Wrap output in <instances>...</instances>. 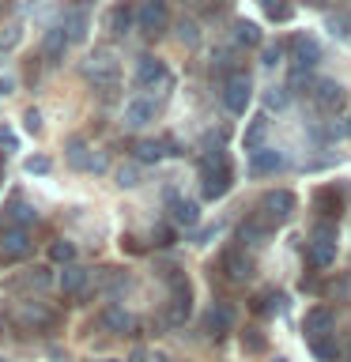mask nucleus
<instances>
[{
    "label": "nucleus",
    "mask_w": 351,
    "mask_h": 362,
    "mask_svg": "<svg viewBox=\"0 0 351 362\" xmlns=\"http://www.w3.org/2000/svg\"><path fill=\"white\" fill-rule=\"evenodd\" d=\"M310 268H328L336 260V223L333 219H317L310 234V249H306Z\"/></svg>",
    "instance_id": "obj_1"
},
{
    "label": "nucleus",
    "mask_w": 351,
    "mask_h": 362,
    "mask_svg": "<svg viewBox=\"0 0 351 362\" xmlns=\"http://www.w3.org/2000/svg\"><path fill=\"white\" fill-rule=\"evenodd\" d=\"M347 185L344 181H333V185H321V189H313V211H317V219H340V215L347 211Z\"/></svg>",
    "instance_id": "obj_2"
},
{
    "label": "nucleus",
    "mask_w": 351,
    "mask_h": 362,
    "mask_svg": "<svg viewBox=\"0 0 351 362\" xmlns=\"http://www.w3.org/2000/svg\"><path fill=\"white\" fill-rule=\"evenodd\" d=\"M117 72H121V68H117V57H113L110 49H98V53L84 64V76H87L91 83H95V87L102 90V95L117 87Z\"/></svg>",
    "instance_id": "obj_3"
},
{
    "label": "nucleus",
    "mask_w": 351,
    "mask_h": 362,
    "mask_svg": "<svg viewBox=\"0 0 351 362\" xmlns=\"http://www.w3.org/2000/svg\"><path fill=\"white\" fill-rule=\"evenodd\" d=\"M291 211H294V192L291 189H268L265 197H260V219H268L272 226H283L291 219Z\"/></svg>",
    "instance_id": "obj_4"
},
{
    "label": "nucleus",
    "mask_w": 351,
    "mask_h": 362,
    "mask_svg": "<svg viewBox=\"0 0 351 362\" xmlns=\"http://www.w3.org/2000/svg\"><path fill=\"white\" fill-rule=\"evenodd\" d=\"M136 27H140L147 38H159V34L170 27L166 0H140V8H136Z\"/></svg>",
    "instance_id": "obj_5"
},
{
    "label": "nucleus",
    "mask_w": 351,
    "mask_h": 362,
    "mask_svg": "<svg viewBox=\"0 0 351 362\" xmlns=\"http://www.w3.org/2000/svg\"><path fill=\"white\" fill-rule=\"evenodd\" d=\"M192 313V287L185 276H170V325H185Z\"/></svg>",
    "instance_id": "obj_6"
},
{
    "label": "nucleus",
    "mask_w": 351,
    "mask_h": 362,
    "mask_svg": "<svg viewBox=\"0 0 351 362\" xmlns=\"http://www.w3.org/2000/svg\"><path fill=\"white\" fill-rule=\"evenodd\" d=\"M313 102H317V110H325V113H344L347 110V90L336 83V79H313Z\"/></svg>",
    "instance_id": "obj_7"
},
{
    "label": "nucleus",
    "mask_w": 351,
    "mask_h": 362,
    "mask_svg": "<svg viewBox=\"0 0 351 362\" xmlns=\"http://www.w3.org/2000/svg\"><path fill=\"white\" fill-rule=\"evenodd\" d=\"M249 98H253V83H249V76L246 72L226 76V83H223V106L231 110V113H246Z\"/></svg>",
    "instance_id": "obj_8"
},
{
    "label": "nucleus",
    "mask_w": 351,
    "mask_h": 362,
    "mask_svg": "<svg viewBox=\"0 0 351 362\" xmlns=\"http://www.w3.org/2000/svg\"><path fill=\"white\" fill-rule=\"evenodd\" d=\"M30 234H27V226H16V223H4L0 226V253H4L8 260H23V257H30Z\"/></svg>",
    "instance_id": "obj_9"
},
{
    "label": "nucleus",
    "mask_w": 351,
    "mask_h": 362,
    "mask_svg": "<svg viewBox=\"0 0 351 362\" xmlns=\"http://www.w3.org/2000/svg\"><path fill=\"white\" fill-rule=\"evenodd\" d=\"M287 53H291V68H306V72H313L317 61H321V45L310 34H294L287 42Z\"/></svg>",
    "instance_id": "obj_10"
},
{
    "label": "nucleus",
    "mask_w": 351,
    "mask_h": 362,
    "mask_svg": "<svg viewBox=\"0 0 351 362\" xmlns=\"http://www.w3.org/2000/svg\"><path fill=\"white\" fill-rule=\"evenodd\" d=\"M136 83L147 87V90H155V87H170L174 79H170L166 64L159 61V57H140V61H136Z\"/></svg>",
    "instance_id": "obj_11"
},
{
    "label": "nucleus",
    "mask_w": 351,
    "mask_h": 362,
    "mask_svg": "<svg viewBox=\"0 0 351 362\" xmlns=\"http://www.w3.org/2000/svg\"><path fill=\"white\" fill-rule=\"evenodd\" d=\"M234 185V170L223 166V170H204L200 174V197L204 200H223Z\"/></svg>",
    "instance_id": "obj_12"
},
{
    "label": "nucleus",
    "mask_w": 351,
    "mask_h": 362,
    "mask_svg": "<svg viewBox=\"0 0 351 362\" xmlns=\"http://www.w3.org/2000/svg\"><path fill=\"white\" fill-rule=\"evenodd\" d=\"M333 325H336V317H333V310H328V305H313V310L302 317V332H306V339L333 336Z\"/></svg>",
    "instance_id": "obj_13"
},
{
    "label": "nucleus",
    "mask_w": 351,
    "mask_h": 362,
    "mask_svg": "<svg viewBox=\"0 0 351 362\" xmlns=\"http://www.w3.org/2000/svg\"><path fill=\"white\" fill-rule=\"evenodd\" d=\"M61 27L68 30V42H87V30H91V4H87V0L64 11Z\"/></svg>",
    "instance_id": "obj_14"
},
{
    "label": "nucleus",
    "mask_w": 351,
    "mask_h": 362,
    "mask_svg": "<svg viewBox=\"0 0 351 362\" xmlns=\"http://www.w3.org/2000/svg\"><path fill=\"white\" fill-rule=\"evenodd\" d=\"M223 268H226V279H234V283H246L249 276H253V257L246 253V249H226L223 253Z\"/></svg>",
    "instance_id": "obj_15"
},
{
    "label": "nucleus",
    "mask_w": 351,
    "mask_h": 362,
    "mask_svg": "<svg viewBox=\"0 0 351 362\" xmlns=\"http://www.w3.org/2000/svg\"><path fill=\"white\" fill-rule=\"evenodd\" d=\"M68 30L57 23V27L45 30V42H42V57H45V64H61L64 61V53H68Z\"/></svg>",
    "instance_id": "obj_16"
},
{
    "label": "nucleus",
    "mask_w": 351,
    "mask_h": 362,
    "mask_svg": "<svg viewBox=\"0 0 351 362\" xmlns=\"http://www.w3.org/2000/svg\"><path fill=\"white\" fill-rule=\"evenodd\" d=\"M283 170V155L272 151V147H253L249 151V174L253 177H265V174H276Z\"/></svg>",
    "instance_id": "obj_17"
},
{
    "label": "nucleus",
    "mask_w": 351,
    "mask_h": 362,
    "mask_svg": "<svg viewBox=\"0 0 351 362\" xmlns=\"http://www.w3.org/2000/svg\"><path fill=\"white\" fill-rule=\"evenodd\" d=\"M170 219H174L178 226H197L200 223V204L197 200H185V197H174L170 192Z\"/></svg>",
    "instance_id": "obj_18"
},
{
    "label": "nucleus",
    "mask_w": 351,
    "mask_h": 362,
    "mask_svg": "<svg viewBox=\"0 0 351 362\" xmlns=\"http://www.w3.org/2000/svg\"><path fill=\"white\" fill-rule=\"evenodd\" d=\"M231 325H234V310L231 305H223V302H215L208 313H204V328H208V336H226L231 332Z\"/></svg>",
    "instance_id": "obj_19"
},
{
    "label": "nucleus",
    "mask_w": 351,
    "mask_h": 362,
    "mask_svg": "<svg viewBox=\"0 0 351 362\" xmlns=\"http://www.w3.org/2000/svg\"><path fill=\"white\" fill-rule=\"evenodd\" d=\"M276 230L268 219H260V215H253V219H246L242 226H238V242L242 245H265V238Z\"/></svg>",
    "instance_id": "obj_20"
},
{
    "label": "nucleus",
    "mask_w": 351,
    "mask_h": 362,
    "mask_svg": "<svg viewBox=\"0 0 351 362\" xmlns=\"http://www.w3.org/2000/svg\"><path fill=\"white\" fill-rule=\"evenodd\" d=\"M147 121H155V102L151 98H132L125 106V124L129 129H144Z\"/></svg>",
    "instance_id": "obj_21"
},
{
    "label": "nucleus",
    "mask_w": 351,
    "mask_h": 362,
    "mask_svg": "<svg viewBox=\"0 0 351 362\" xmlns=\"http://www.w3.org/2000/svg\"><path fill=\"white\" fill-rule=\"evenodd\" d=\"M136 23V8H129V4H113L110 8V16H106V27H110V34H129V27Z\"/></svg>",
    "instance_id": "obj_22"
},
{
    "label": "nucleus",
    "mask_w": 351,
    "mask_h": 362,
    "mask_svg": "<svg viewBox=\"0 0 351 362\" xmlns=\"http://www.w3.org/2000/svg\"><path fill=\"white\" fill-rule=\"evenodd\" d=\"M283 305H287V294H283V291H268V294H257V298L249 302V310H253L257 317H272V313H280Z\"/></svg>",
    "instance_id": "obj_23"
},
{
    "label": "nucleus",
    "mask_w": 351,
    "mask_h": 362,
    "mask_svg": "<svg viewBox=\"0 0 351 362\" xmlns=\"http://www.w3.org/2000/svg\"><path fill=\"white\" fill-rule=\"evenodd\" d=\"M231 38L242 45V49H257V45H260V27H257V23H249V19H238L234 30H231Z\"/></svg>",
    "instance_id": "obj_24"
},
{
    "label": "nucleus",
    "mask_w": 351,
    "mask_h": 362,
    "mask_svg": "<svg viewBox=\"0 0 351 362\" xmlns=\"http://www.w3.org/2000/svg\"><path fill=\"white\" fill-rule=\"evenodd\" d=\"M102 325H106L110 332H117V336L132 332V317L125 313L121 305H106V310H102Z\"/></svg>",
    "instance_id": "obj_25"
},
{
    "label": "nucleus",
    "mask_w": 351,
    "mask_h": 362,
    "mask_svg": "<svg viewBox=\"0 0 351 362\" xmlns=\"http://www.w3.org/2000/svg\"><path fill=\"white\" fill-rule=\"evenodd\" d=\"M87 268H79V264H64V272H61V291L64 294H79L87 287Z\"/></svg>",
    "instance_id": "obj_26"
},
{
    "label": "nucleus",
    "mask_w": 351,
    "mask_h": 362,
    "mask_svg": "<svg viewBox=\"0 0 351 362\" xmlns=\"http://www.w3.org/2000/svg\"><path fill=\"white\" fill-rule=\"evenodd\" d=\"M166 155V140H140L136 144V163H159Z\"/></svg>",
    "instance_id": "obj_27"
},
{
    "label": "nucleus",
    "mask_w": 351,
    "mask_h": 362,
    "mask_svg": "<svg viewBox=\"0 0 351 362\" xmlns=\"http://www.w3.org/2000/svg\"><path fill=\"white\" fill-rule=\"evenodd\" d=\"M287 90H291V95H310V90H313V72H306V68H291V72H287Z\"/></svg>",
    "instance_id": "obj_28"
},
{
    "label": "nucleus",
    "mask_w": 351,
    "mask_h": 362,
    "mask_svg": "<svg viewBox=\"0 0 351 362\" xmlns=\"http://www.w3.org/2000/svg\"><path fill=\"white\" fill-rule=\"evenodd\" d=\"M8 223L30 226V223H38V211H34L30 204H23V200H11V204H8Z\"/></svg>",
    "instance_id": "obj_29"
},
{
    "label": "nucleus",
    "mask_w": 351,
    "mask_h": 362,
    "mask_svg": "<svg viewBox=\"0 0 351 362\" xmlns=\"http://www.w3.org/2000/svg\"><path fill=\"white\" fill-rule=\"evenodd\" d=\"M310 351H313V358H317V362H336V358H340V347H336V339H333V336L310 339Z\"/></svg>",
    "instance_id": "obj_30"
},
{
    "label": "nucleus",
    "mask_w": 351,
    "mask_h": 362,
    "mask_svg": "<svg viewBox=\"0 0 351 362\" xmlns=\"http://www.w3.org/2000/svg\"><path fill=\"white\" fill-rule=\"evenodd\" d=\"M325 30H333L336 38H351V11H333L325 19Z\"/></svg>",
    "instance_id": "obj_31"
},
{
    "label": "nucleus",
    "mask_w": 351,
    "mask_h": 362,
    "mask_svg": "<svg viewBox=\"0 0 351 362\" xmlns=\"http://www.w3.org/2000/svg\"><path fill=\"white\" fill-rule=\"evenodd\" d=\"M68 163H72L76 170H91V155H87V144L79 140H68Z\"/></svg>",
    "instance_id": "obj_32"
},
{
    "label": "nucleus",
    "mask_w": 351,
    "mask_h": 362,
    "mask_svg": "<svg viewBox=\"0 0 351 362\" xmlns=\"http://www.w3.org/2000/svg\"><path fill=\"white\" fill-rule=\"evenodd\" d=\"M265 132H268V117L260 113V117H253V124L246 129V147H249V151H253V147L265 140Z\"/></svg>",
    "instance_id": "obj_33"
},
{
    "label": "nucleus",
    "mask_w": 351,
    "mask_h": 362,
    "mask_svg": "<svg viewBox=\"0 0 351 362\" xmlns=\"http://www.w3.org/2000/svg\"><path fill=\"white\" fill-rule=\"evenodd\" d=\"M291 102V90L287 87H265V106L268 110H283Z\"/></svg>",
    "instance_id": "obj_34"
},
{
    "label": "nucleus",
    "mask_w": 351,
    "mask_h": 362,
    "mask_svg": "<svg viewBox=\"0 0 351 362\" xmlns=\"http://www.w3.org/2000/svg\"><path fill=\"white\" fill-rule=\"evenodd\" d=\"M50 257L57 260V264H72V260H76V245L72 242H53L50 245Z\"/></svg>",
    "instance_id": "obj_35"
},
{
    "label": "nucleus",
    "mask_w": 351,
    "mask_h": 362,
    "mask_svg": "<svg viewBox=\"0 0 351 362\" xmlns=\"http://www.w3.org/2000/svg\"><path fill=\"white\" fill-rule=\"evenodd\" d=\"M117 185H121V189H136V185H140V166H136V163L121 166V170H117Z\"/></svg>",
    "instance_id": "obj_36"
},
{
    "label": "nucleus",
    "mask_w": 351,
    "mask_h": 362,
    "mask_svg": "<svg viewBox=\"0 0 351 362\" xmlns=\"http://www.w3.org/2000/svg\"><path fill=\"white\" fill-rule=\"evenodd\" d=\"M265 11H268L272 23H287L291 19V0H272V4H265Z\"/></svg>",
    "instance_id": "obj_37"
},
{
    "label": "nucleus",
    "mask_w": 351,
    "mask_h": 362,
    "mask_svg": "<svg viewBox=\"0 0 351 362\" xmlns=\"http://www.w3.org/2000/svg\"><path fill=\"white\" fill-rule=\"evenodd\" d=\"M23 170H27L30 177H34V174H50L53 163H50V155H30L27 163H23Z\"/></svg>",
    "instance_id": "obj_38"
},
{
    "label": "nucleus",
    "mask_w": 351,
    "mask_h": 362,
    "mask_svg": "<svg viewBox=\"0 0 351 362\" xmlns=\"http://www.w3.org/2000/svg\"><path fill=\"white\" fill-rule=\"evenodd\" d=\"M242 347L249 351V355H257V351H265V336H260L257 328H246V332H242Z\"/></svg>",
    "instance_id": "obj_39"
},
{
    "label": "nucleus",
    "mask_w": 351,
    "mask_h": 362,
    "mask_svg": "<svg viewBox=\"0 0 351 362\" xmlns=\"http://www.w3.org/2000/svg\"><path fill=\"white\" fill-rule=\"evenodd\" d=\"M280 57H283V45H265V49H260V64H265V68H276Z\"/></svg>",
    "instance_id": "obj_40"
},
{
    "label": "nucleus",
    "mask_w": 351,
    "mask_h": 362,
    "mask_svg": "<svg viewBox=\"0 0 351 362\" xmlns=\"http://www.w3.org/2000/svg\"><path fill=\"white\" fill-rule=\"evenodd\" d=\"M23 317H27V321H30V325H50V321H53V317H50V313H45V310H42V305H27V310H23Z\"/></svg>",
    "instance_id": "obj_41"
},
{
    "label": "nucleus",
    "mask_w": 351,
    "mask_h": 362,
    "mask_svg": "<svg viewBox=\"0 0 351 362\" xmlns=\"http://www.w3.org/2000/svg\"><path fill=\"white\" fill-rule=\"evenodd\" d=\"M151 242L155 245H174V226H155V234H151Z\"/></svg>",
    "instance_id": "obj_42"
},
{
    "label": "nucleus",
    "mask_w": 351,
    "mask_h": 362,
    "mask_svg": "<svg viewBox=\"0 0 351 362\" xmlns=\"http://www.w3.org/2000/svg\"><path fill=\"white\" fill-rule=\"evenodd\" d=\"M23 124H27L30 136H38L42 132V113L38 110H27V113H23Z\"/></svg>",
    "instance_id": "obj_43"
},
{
    "label": "nucleus",
    "mask_w": 351,
    "mask_h": 362,
    "mask_svg": "<svg viewBox=\"0 0 351 362\" xmlns=\"http://www.w3.org/2000/svg\"><path fill=\"white\" fill-rule=\"evenodd\" d=\"M178 34H181V42H189V45H192V42H197V23H181V30H178Z\"/></svg>",
    "instance_id": "obj_44"
},
{
    "label": "nucleus",
    "mask_w": 351,
    "mask_h": 362,
    "mask_svg": "<svg viewBox=\"0 0 351 362\" xmlns=\"http://www.w3.org/2000/svg\"><path fill=\"white\" fill-rule=\"evenodd\" d=\"M16 42H19V27H11V30H8V38H0V49H11Z\"/></svg>",
    "instance_id": "obj_45"
},
{
    "label": "nucleus",
    "mask_w": 351,
    "mask_h": 362,
    "mask_svg": "<svg viewBox=\"0 0 351 362\" xmlns=\"http://www.w3.org/2000/svg\"><path fill=\"white\" fill-rule=\"evenodd\" d=\"M30 283H34V287H45V283H50V276H45L42 268H34V272H30Z\"/></svg>",
    "instance_id": "obj_46"
},
{
    "label": "nucleus",
    "mask_w": 351,
    "mask_h": 362,
    "mask_svg": "<svg viewBox=\"0 0 351 362\" xmlns=\"http://www.w3.org/2000/svg\"><path fill=\"white\" fill-rule=\"evenodd\" d=\"M0 147H16V132L11 129H0Z\"/></svg>",
    "instance_id": "obj_47"
},
{
    "label": "nucleus",
    "mask_w": 351,
    "mask_h": 362,
    "mask_svg": "<svg viewBox=\"0 0 351 362\" xmlns=\"http://www.w3.org/2000/svg\"><path fill=\"white\" fill-rule=\"evenodd\" d=\"M11 90H16V79H11V76H4V79H0V98H4V95H11Z\"/></svg>",
    "instance_id": "obj_48"
},
{
    "label": "nucleus",
    "mask_w": 351,
    "mask_h": 362,
    "mask_svg": "<svg viewBox=\"0 0 351 362\" xmlns=\"http://www.w3.org/2000/svg\"><path fill=\"white\" fill-rule=\"evenodd\" d=\"M212 234H219V226H204V230H197V242H208Z\"/></svg>",
    "instance_id": "obj_49"
},
{
    "label": "nucleus",
    "mask_w": 351,
    "mask_h": 362,
    "mask_svg": "<svg viewBox=\"0 0 351 362\" xmlns=\"http://www.w3.org/2000/svg\"><path fill=\"white\" fill-rule=\"evenodd\" d=\"M306 4H310V8H328L333 0H306Z\"/></svg>",
    "instance_id": "obj_50"
},
{
    "label": "nucleus",
    "mask_w": 351,
    "mask_h": 362,
    "mask_svg": "<svg viewBox=\"0 0 351 362\" xmlns=\"http://www.w3.org/2000/svg\"><path fill=\"white\" fill-rule=\"evenodd\" d=\"M129 362H147V355H144V351H132V358Z\"/></svg>",
    "instance_id": "obj_51"
},
{
    "label": "nucleus",
    "mask_w": 351,
    "mask_h": 362,
    "mask_svg": "<svg viewBox=\"0 0 351 362\" xmlns=\"http://www.w3.org/2000/svg\"><path fill=\"white\" fill-rule=\"evenodd\" d=\"M340 132H344V136H351V117H347L344 124H340Z\"/></svg>",
    "instance_id": "obj_52"
},
{
    "label": "nucleus",
    "mask_w": 351,
    "mask_h": 362,
    "mask_svg": "<svg viewBox=\"0 0 351 362\" xmlns=\"http://www.w3.org/2000/svg\"><path fill=\"white\" fill-rule=\"evenodd\" d=\"M147 362H166V358H163V355H155V358H147Z\"/></svg>",
    "instance_id": "obj_53"
},
{
    "label": "nucleus",
    "mask_w": 351,
    "mask_h": 362,
    "mask_svg": "<svg viewBox=\"0 0 351 362\" xmlns=\"http://www.w3.org/2000/svg\"><path fill=\"white\" fill-rule=\"evenodd\" d=\"M0 181H4V163H0Z\"/></svg>",
    "instance_id": "obj_54"
},
{
    "label": "nucleus",
    "mask_w": 351,
    "mask_h": 362,
    "mask_svg": "<svg viewBox=\"0 0 351 362\" xmlns=\"http://www.w3.org/2000/svg\"><path fill=\"white\" fill-rule=\"evenodd\" d=\"M347 362H351V344H347Z\"/></svg>",
    "instance_id": "obj_55"
},
{
    "label": "nucleus",
    "mask_w": 351,
    "mask_h": 362,
    "mask_svg": "<svg viewBox=\"0 0 351 362\" xmlns=\"http://www.w3.org/2000/svg\"><path fill=\"white\" fill-rule=\"evenodd\" d=\"M0 4H8V0H0Z\"/></svg>",
    "instance_id": "obj_56"
},
{
    "label": "nucleus",
    "mask_w": 351,
    "mask_h": 362,
    "mask_svg": "<svg viewBox=\"0 0 351 362\" xmlns=\"http://www.w3.org/2000/svg\"><path fill=\"white\" fill-rule=\"evenodd\" d=\"M30 4H34V0H30Z\"/></svg>",
    "instance_id": "obj_57"
},
{
    "label": "nucleus",
    "mask_w": 351,
    "mask_h": 362,
    "mask_svg": "<svg viewBox=\"0 0 351 362\" xmlns=\"http://www.w3.org/2000/svg\"><path fill=\"white\" fill-rule=\"evenodd\" d=\"M0 362H4V358H0Z\"/></svg>",
    "instance_id": "obj_58"
}]
</instances>
